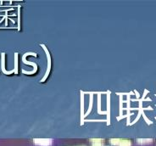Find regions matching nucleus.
Returning <instances> with one entry per match:
<instances>
[{"mask_svg":"<svg viewBox=\"0 0 156 146\" xmlns=\"http://www.w3.org/2000/svg\"><path fill=\"white\" fill-rule=\"evenodd\" d=\"M33 143L36 146H51L53 144V139L51 138H35Z\"/></svg>","mask_w":156,"mask_h":146,"instance_id":"1","label":"nucleus"},{"mask_svg":"<svg viewBox=\"0 0 156 146\" xmlns=\"http://www.w3.org/2000/svg\"><path fill=\"white\" fill-rule=\"evenodd\" d=\"M91 146H104L105 140L102 138H91Z\"/></svg>","mask_w":156,"mask_h":146,"instance_id":"2","label":"nucleus"},{"mask_svg":"<svg viewBox=\"0 0 156 146\" xmlns=\"http://www.w3.org/2000/svg\"><path fill=\"white\" fill-rule=\"evenodd\" d=\"M154 141L153 138H137L136 142L138 144H148Z\"/></svg>","mask_w":156,"mask_h":146,"instance_id":"3","label":"nucleus"},{"mask_svg":"<svg viewBox=\"0 0 156 146\" xmlns=\"http://www.w3.org/2000/svg\"><path fill=\"white\" fill-rule=\"evenodd\" d=\"M121 138H111L110 140H109V143H110V144L113 146H119L120 144V143H121Z\"/></svg>","mask_w":156,"mask_h":146,"instance_id":"4","label":"nucleus"},{"mask_svg":"<svg viewBox=\"0 0 156 146\" xmlns=\"http://www.w3.org/2000/svg\"><path fill=\"white\" fill-rule=\"evenodd\" d=\"M119 146H132V141L129 139H121Z\"/></svg>","mask_w":156,"mask_h":146,"instance_id":"5","label":"nucleus"},{"mask_svg":"<svg viewBox=\"0 0 156 146\" xmlns=\"http://www.w3.org/2000/svg\"><path fill=\"white\" fill-rule=\"evenodd\" d=\"M80 146H85V145H80Z\"/></svg>","mask_w":156,"mask_h":146,"instance_id":"6","label":"nucleus"}]
</instances>
